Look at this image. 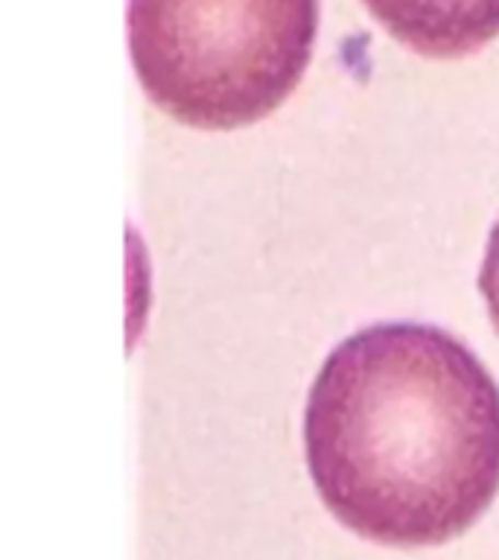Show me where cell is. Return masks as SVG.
<instances>
[{"instance_id":"3","label":"cell","mask_w":499,"mask_h":560,"mask_svg":"<svg viewBox=\"0 0 499 560\" xmlns=\"http://www.w3.org/2000/svg\"><path fill=\"white\" fill-rule=\"evenodd\" d=\"M385 33L429 59H462L499 35V0H365Z\"/></svg>"},{"instance_id":"4","label":"cell","mask_w":499,"mask_h":560,"mask_svg":"<svg viewBox=\"0 0 499 560\" xmlns=\"http://www.w3.org/2000/svg\"><path fill=\"white\" fill-rule=\"evenodd\" d=\"M479 292L488 301V315L499 332V222L494 225L485 248V260L479 269Z\"/></svg>"},{"instance_id":"1","label":"cell","mask_w":499,"mask_h":560,"mask_svg":"<svg viewBox=\"0 0 499 560\" xmlns=\"http://www.w3.org/2000/svg\"><path fill=\"white\" fill-rule=\"evenodd\" d=\"M304 450L345 528L401 549L441 546L499 493V385L453 332L371 324L315 374Z\"/></svg>"},{"instance_id":"2","label":"cell","mask_w":499,"mask_h":560,"mask_svg":"<svg viewBox=\"0 0 499 560\" xmlns=\"http://www.w3.org/2000/svg\"><path fill=\"white\" fill-rule=\"evenodd\" d=\"M318 0H129V50L152 103L193 129L269 117L304 77Z\"/></svg>"}]
</instances>
